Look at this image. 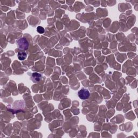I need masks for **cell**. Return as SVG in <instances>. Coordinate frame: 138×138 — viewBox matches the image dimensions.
<instances>
[{"instance_id":"cell-1","label":"cell","mask_w":138,"mask_h":138,"mask_svg":"<svg viewBox=\"0 0 138 138\" xmlns=\"http://www.w3.org/2000/svg\"><path fill=\"white\" fill-rule=\"evenodd\" d=\"M18 48L21 50H27L29 48V42L27 39L24 37L17 39L16 42Z\"/></svg>"},{"instance_id":"cell-2","label":"cell","mask_w":138,"mask_h":138,"mask_svg":"<svg viewBox=\"0 0 138 138\" xmlns=\"http://www.w3.org/2000/svg\"><path fill=\"white\" fill-rule=\"evenodd\" d=\"M78 94L80 99L82 100H86L89 98L90 93L88 90L83 88L79 91Z\"/></svg>"},{"instance_id":"cell-3","label":"cell","mask_w":138,"mask_h":138,"mask_svg":"<svg viewBox=\"0 0 138 138\" xmlns=\"http://www.w3.org/2000/svg\"><path fill=\"white\" fill-rule=\"evenodd\" d=\"M42 75L37 72L33 73L31 75V80H33L34 83H38L42 79Z\"/></svg>"},{"instance_id":"cell-4","label":"cell","mask_w":138,"mask_h":138,"mask_svg":"<svg viewBox=\"0 0 138 138\" xmlns=\"http://www.w3.org/2000/svg\"><path fill=\"white\" fill-rule=\"evenodd\" d=\"M18 58L20 60H24L27 57V54L24 52H18L17 54Z\"/></svg>"},{"instance_id":"cell-5","label":"cell","mask_w":138,"mask_h":138,"mask_svg":"<svg viewBox=\"0 0 138 138\" xmlns=\"http://www.w3.org/2000/svg\"><path fill=\"white\" fill-rule=\"evenodd\" d=\"M37 31L38 32L39 34H43L44 33L45 30H44V28L43 27H40V26H38L37 28Z\"/></svg>"}]
</instances>
